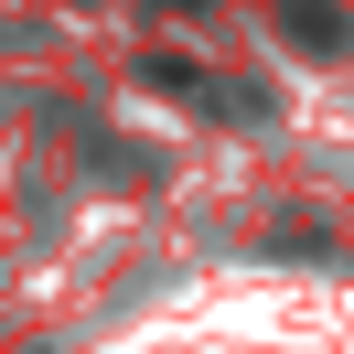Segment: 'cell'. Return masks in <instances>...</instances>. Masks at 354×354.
Returning a JSON list of instances; mask_svg holds the SVG:
<instances>
[{"instance_id":"1","label":"cell","mask_w":354,"mask_h":354,"mask_svg":"<svg viewBox=\"0 0 354 354\" xmlns=\"http://www.w3.org/2000/svg\"><path fill=\"white\" fill-rule=\"evenodd\" d=\"M279 22L301 32V44H344V11H333V0H279Z\"/></svg>"}]
</instances>
